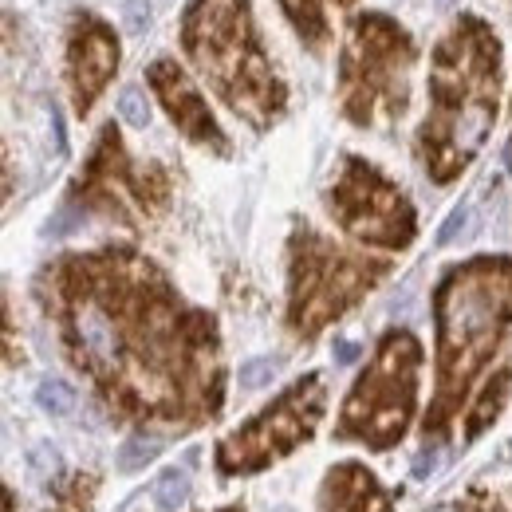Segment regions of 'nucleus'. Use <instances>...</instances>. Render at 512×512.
Masks as SVG:
<instances>
[{
    "label": "nucleus",
    "mask_w": 512,
    "mask_h": 512,
    "mask_svg": "<svg viewBox=\"0 0 512 512\" xmlns=\"http://www.w3.org/2000/svg\"><path fill=\"white\" fill-rule=\"evenodd\" d=\"M186 493H190V477H186L182 469H166V473L154 481V505L162 512L178 509V505L186 501Z\"/></svg>",
    "instance_id": "4468645a"
},
{
    "label": "nucleus",
    "mask_w": 512,
    "mask_h": 512,
    "mask_svg": "<svg viewBox=\"0 0 512 512\" xmlns=\"http://www.w3.org/2000/svg\"><path fill=\"white\" fill-rule=\"evenodd\" d=\"M56 288L71 363L134 418L201 422L221 410L213 320L190 312L150 260L67 256L44 272Z\"/></svg>",
    "instance_id": "f257e3e1"
},
{
    "label": "nucleus",
    "mask_w": 512,
    "mask_h": 512,
    "mask_svg": "<svg viewBox=\"0 0 512 512\" xmlns=\"http://www.w3.org/2000/svg\"><path fill=\"white\" fill-rule=\"evenodd\" d=\"M509 320L512 260L481 256L449 272L438 288V398L426 418V434H442L449 418L461 410Z\"/></svg>",
    "instance_id": "7ed1b4c3"
},
{
    "label": "nucleus",
    "mask_w": 512,
    "mask_h": 512,
    "mask_svg": "<svg viewBox=\"0 0 512 512\" xmlns=\"http://www.w3.org/2000/svg\"><path fill=\"white\" fill-rule=\"evenodd\" d=\"M123 24L130 36H142L150 28V0H123Z\"/></svg>",
    "instance_id": "6ab92c4d"
},
{
    "label": "nucleus",
    "mask_w": 512,
    "mask_h": 512,
    "mask_svg": "<svg viewBox=\"0 0 512 512\" xmlns=\"http://www.w3.org/2000/svg\"><path fill=\"white\" fill-rule=\"evenodd\" d=\"M497 36L481 20H461L434 60L430 75V123L422 127V162L434 182L446 186L485 146L497 119Z\"/></svg>",
    "instance_id": "f03ea898"
},
{
    "label": "nucleus",
    "mask_w": 512,
    "mask_h": 512,
    "mask_svg": "<svg viewBox=\"0 0 512 512\" xmlns=\"http://www.w3.org/2000/svg\"><path fill=\"white\" fill-rule=\"evenodd\" d=\"M150 83H154V91L162 95V103H166L170 119L178 123V130H182L186 138L201 142V146H213V150H221V154L229 150V142H225L221 127L213 123L209 107L201 103V95L190 87V79L178 71V64L158 60V64L150 67Z\"/></svg>",
    "instance_id": "9b49d317"
},
{
    "label": "nucleus",
    "mask_w": 512,
    "mask_h": 512,
    "mask_svg": "<svg viewBox=\"0 0 512 512\" xmlns=\"http://www.w3.org/2000/svg\"><path fill=\"white\" fill-rule=\"evenodd\" d=\"M394 497L355 461L339 465L323 481V512H390Z\"/></svg>",
    "instance_id": "f8f14e48"
},
{
    "label": "nucleus",
    "mask_w": 512,
    "mask_h": 512,
    "mask_svg": "<svg viewBox=\"0 0 512 512\" xmlns=\"http://www.w3.org/2000/svg\"><path fill=\"white\" fill-rule=\"evenodd\" d=\"M418 363H422V351H418L414 335L390 331L375 355V367L351 390L335 438H343V442L355 438V442H367L371 449L394 446L414 414Z\"/></svg>",
    "instance_id": "39448f33"
},
{
    "label": "nucleus",
    "mask_w": 512,
    "mask_h": 512,
    "mask_svg": "<svg viewBox=\"0 0 512 512\" xmlns=\"http://www.w3.org/2000/svg\"><path fill=\"white\" fill-rule=\"evenodd\" d=\"M162 453V442H146L142 434H134L123 453H119V461H123V469H138V465H146V461H154Z\"/></svg>",
    "instance_id": "a211bd4d"
},
{
    "label": "nucleus",
    "mask_w": 512,
    "mask_h": 512,
    "mask_svg": "<svg viewBox=\"0 0 512 512\" xmlns=\"http://www.w3.org/2000/svg\"><path fill=\"white\" fill-rule=\"evenodd\" d=\"M119 115H123V123H130V127H138V130L150 123V107H146V99H142L138 87H127V91L119 95Z\"/></svg>",
    "instance_id": "f3484780"
},
{
    "label": "nucleus",
    "mask_w": 512,
    "mask_h": 512,
    "mask_svg": "<svg viewBox=\"0 0 512 512\" xmlns=\"http://www.w3.org/2000/svg\"><path fill=\"white\" fill-rule=\"evenodd\" d=\"M386 264L339 253L331 241L300 229L292 241V308L288 323L300 335H316L323 323L343 316L363 292L379 284Z\"/></svg>",
    "instance_id": "423d86ee"
},
{
    "label": "nucleus",
    "mask_w": 512,
    "mask_h": 512,
    "mask_svg": "<svg viewBox=\"0 0 512 512\" xmlns=\"http://www.w3.org/2000/svg\"><path fill=\"white\" fill-rule=\"evenodd\" d=\"M119 67V44L115 32L95 20V16H79L75 36H71V56H67V71H71V95H75V111L87 115L91 103L99 99V91L107 87V79Z\"/></svg>",
    "instance_id": "9d476101"
},
{
    "label": "nucleus",
    "mask_w": 512,
    "mask_h": 512,
    "mask_svg": "<svg viewBox=\"0 0 512 512\" xmlns=\"http://www.w3.org/2000/svg\"><path fill=\"white\" fill-rule=\"evenodd\" d=\"M331 217L359 241L386 249H406L414 241V209L383 174L359 158L343 162V174L331 190Z\"/></svg>",
    "instance_id": "1a4fd4ad"
},
{
    "label": "nucleus",
    "mask_w": 512,
    "mask_h": 512,
    "mask_svg": "<svg viewBox=\"0 0 512 512\" xmlns=\"http://www.w3.org/2000/svg\"><path fill=\"white\" fill-rule=\"evenodd\" d=\"M323 418V383L316 375L300 379L276 406H268L245 430L225 438L217 446V469L221 473H253L268 461L292 453L300 442L312 438L316 422Z\"/></svg>",
    "instance_id": "6e6552de"
},
{
    "label": "nucleus",
    "mask_w": 512,
    "mask_h": 512,
    "mask_svg": "<svg viewBox=\"0 0 512 512\" xmlns=\"http://www.w3.org/2000/svg\"><path fill=\"white\" fill-rule=\"evenodd\" d=\"M186 48L205 79H213L221 99L253 127H264L280 115L284 91L256 48L245 0H193Z\"/></svg>",
    "instance_id": "20e7f679"
},
{
    "label": "nucleus",
    "mask_w": 512,
    "mask_h": 512,
    "mask_svg": "<svg viewBox=\"0 0 512 512\" xmlns=\"http://www.w3.org/2000/svg\"><path fill=\"white\" fill-rule=\"evenodd\" d=\"M434 512H512V505L497 501L493 493H465L461 501H449V505H442V509Z\"/></svg>",
    "instance_id": "dca6fc26"
},
{
    "label": "nucleus",
    "mask_w": 512,
    "mask_h": 512,
    "mask_svg": "<svg viewBox=\"0 0 512 512\" xmlns=\"http://www.w3.org/2000/svg\"><path fill=\"white\" fill-rule=\"evenodd\" d=\"M355 359H359V343L339 339V343H335V363H343V367H347V363H355Z\"/></svg>",
    "instance_id": "4be33fe9"
},
{
    "label": "nucleus",
    "mask_w": 512,
    "mask_h": 512,
    "mask_svg": "<svg viewBox=\"0 0 512 512\" xmlns=\"http://www.w3.org/2000/svg\"><path fill=\"white\" fill-rule=\"evenodd\" d=\"M509 383H512V371H501V375H497V386H489V390H485V398H481L477 414L469 418V438H477V434L489 426V418H497V410H501V402H505Z\"/></svg>",
    "instance_id": "2eb2a0df"
},
{
    "label": "nucleus",
    "mask_w": 512,
    "mask_h": 512,
    "mask_svg": "<svg viewBox=\"0 0 512 512\" xmlns=\"http://www.w3.org/2000/svg\"><path fill=\"white\" fill-rule=\"evenodd\" d=\"M509 166H512V146H509Z\"/></svg>",
    "instance_id": "b1692460"
},
{
    "label": "nucleus",
    "mask_w": 512,
    "mask_h": 512,
    "mask_svg": "<svg viewBox=\"0 0 512 512\" xmlns=\"http://www.w3.org/2000/svg\"><path fill=\"white\" fill-rule=\"evenodd\" d=\"M221 512H245L241 505H229V509H221Z\"/></svg>",
    "instance_id": "5701e85b"
},
{
    "label": "nucleus",
    "mask_w": 512,
    "mask_h": 512,
    "mask_svg": "<svg viewBox=\"0 0 512 512\" xmlns=\"http://www.w3.org/2000/svg\"><path fill=\"white\" fill-rule=\"evenodd\" d=\"M414 64L410 36L383 16H367L343 56V111L351 123L371 127L379 115L406 111V67Z\"/></svg>",
    "instance_id": "0eeeda50"
},
{
    "label": "nucleus",
    "mask_w": 512,
    "mask_h": 512,
    "mask_svg": "<svg viewBox=\"0 0 512 512\" xmlns=\"http://www.w3.org/2000/svg\"><path fill=\"white\" fill-rule=\"evenodd\" d=\"M36 402H40V410H48L52 418H67V414L75 410V390H71L64 379H44V383L36 386Z\"/></svg>",
    "instance_id": "ddd939ff"
},
{
    "label": "nucleus",
    "mask_w": 512,
    "mask_h": 512,
    "mask_svg": "<svg viewBox=\"0 0 512 512\" xmlns=\"http://www.w3.org/2000/svg\"><path fill=\"white\" fill-rule=\"evenodd\" d=\"M272 375H276V363L272 359H249L241 367V390H256V386L268 383Z\"/></svg>",
    "instance_id": "aec40b11"
},
{
    "label": "nucleus",
    "mask_w": 512,
    "mask_h": 512,
    "mask_svg": "<svg viewBox=\"0 0 512 512\" xmlns=\"http://www.w3.org/2000/svg\"><path fill=\"white\" fill-rule=\"evenodd\" d=\"M465 225H469V205H457L453 213H449V221L438 229V245H449V241H457L461 233H465Z\"/></svg>",
    "instance_id": "412c9836"
}]
</instances>
